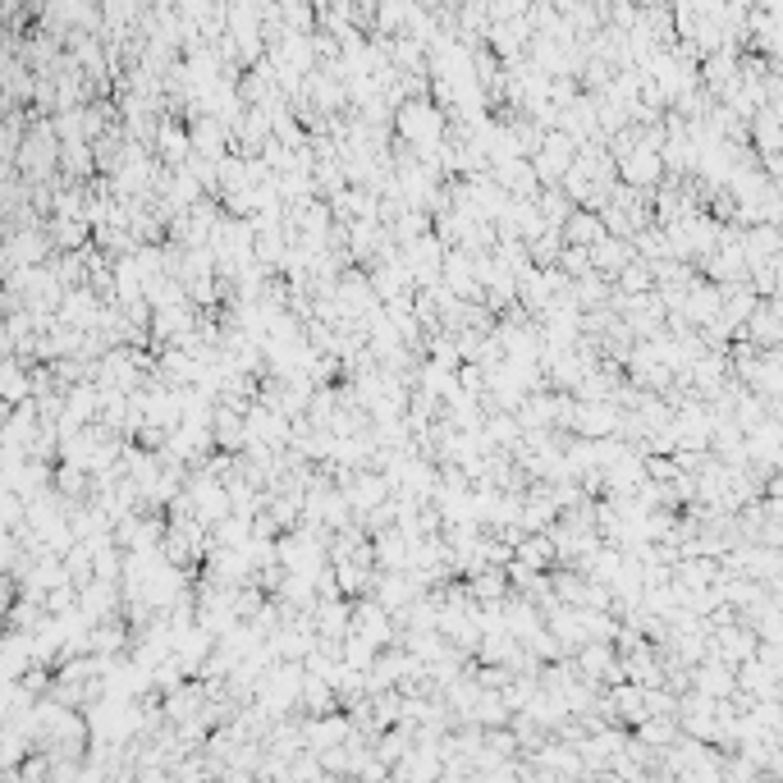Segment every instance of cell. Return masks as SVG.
<instances>
[{"label":"cell","mask_w":783,"mask_h":783,"mask_svg":"<svg viewBox=\"0 0 783 783\" xmlns=\"http://www.w3.org/2000/svg\"><path fill=\"white\" fill-rule=\"evenodd\" d=\"M399 124H404V133H408V138H417L421 147L440 138V115H436L431 106H404V110H399Z\"/></svg>","instance_id":"1"},{"label":"cell","mask_w":783,"mask_h":783,"mask_svg":"<svg viewBox=\"0 0 783 783\" xmlns=\"http://www.w3.org/2000/svg\"><path fill=\"white\" fill-rule=\"evenodd\" d=\"M697 687H701V692H710V697H724V692L733 687V678L724 674V669H720V664H714V669L706 664V669H701V674H697Z\"/></svg>","instance_id":"4"},{"label":"cell","mask_w":783,"mask_h":783,"mask_svg":"<svg viewBox=\"0 0 783 783\" xmlns=\"http://www.w3.org/2000/svg\"><path fill=\"white\" fill-rule=\"evenodd\" d=\"M656 174H660V161L651 151H633L628 161H623V179H628V184H651Z\"/></svg>","instance_id":"2"},{"label":"cell","mask_w":783,"mask_h":783,"mask_svg":"<svg viewBox=\"0 0 783 783\" xmlns=\"http://www.w3.org/2000/svg\"><path fill=\"white\" fill-rule=\"evenodd\" d=\"M568 238H573V243H596V238H605V220H596V216H573V220H568Z\"/></svg>","instance_id":"3"}]
</instances>
